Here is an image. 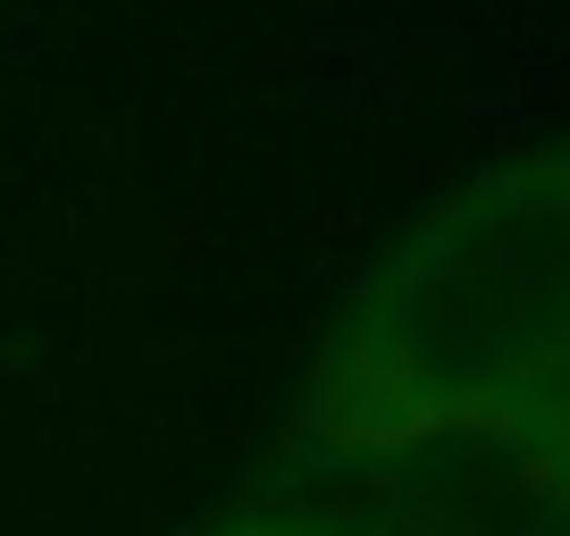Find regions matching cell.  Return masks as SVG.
I'll return each mask as SVG.
<instances>
[{"label":"cell","instance_id":"1","mask_svg":"<svg viewBox=\"0 0 570 536\" xmlns=\"http://www.w3.org/2000/svg\"><path fill=\"white\" fill-rule=\"evenodd\" d=\"M570 394V126L411 210L336 302L277 453Z\"/></svg>","mask_w":570,"mask_h":536},{"label":"cell","instance_id":"2","mask_svg":"<svg viewBox=\"0 0 570 536\" xmlns=\"http://www.w3.org/2000/svg\"><path fill=\"white\" fill-rule=\"evenodd\" d=\"M252 495L336 536H570V394L268 453Z\"/></svg>","mask_w":570,"mask_h":536},{"label":"cell","instance_id":"3","mask_svg":"<svg viewBox=\"0 0 570 536\" xmlns=\"http://www.w3.org/2000/svg\"><path fill=\"white\" fill-rule=\"evenodd\" d=\"M194 536H336V528H327V519H311V512H294V503L252 495V503H235L227 519H210V528H194Z\"/></svg>","mask_w":570,"mask_h":536}]
</instances>
